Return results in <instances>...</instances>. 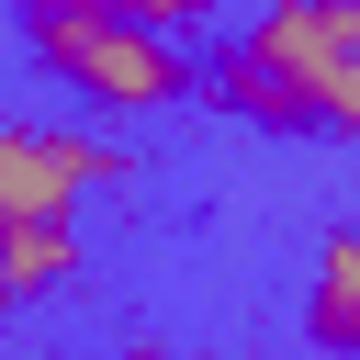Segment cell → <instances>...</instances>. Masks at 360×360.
Segmentation results:
<instances>
[{
  "label": "cell",
  "mask_w": 360,
  "mask_h": 360,
  "mask_svg": "<svg viewBox=\"0 0 360 360\" xmlns=\"http://www.w3.org/2000/svg\"><path fill=\"white\" fill-rule=\"evenodd\" d=\"M112 11H124V22H158V34H191L214 0H112Z\"/></svg>",
  "instance_id": "5b68a950"
},
{
  "label": "cell",
  "mask_w": 360,
  "mask_h": 360,
  "mask_svg": "<svg viewBox=\"0 0 360 360\" xmlns=\"http://www.w3.org/2000/svg\"><path fill=\"white\" fill-rule=\"evenodd\" d=\"M214 90L281 135H360V0H259L225 34Z\"/></svg>",
  "instance_id": "6da1fadb"
},
{
  "label": "cell",
  "mask_w": 360,
  "mask_h": 360,
  "mask_svg": "<svg viewBox=\"0 0 360 360\" xmlns=\"http://www.w3.org/2000/svg\"><path fill=\"white\" fill-rule=\"evenodd\" d=\"M304 326H315L326 349L360 360V236H338V248L315 259V304H304Z\"/></svg>",
  "instance_id": "277c9868"
},
{
  "label": "cell",
  "mask_w": 360,
  "mask_h": 360,
  "mask_svg": "<svg viewBox=\"0 0 360 360\" xmlns=\"http://www.w3.org/2000/svg\"><path fill=\"white\" fill-rule=\"evenodd\" d=\"M124 146L101 135H34V124H0V236L11 225H68L90 180H112Z\"/></svg>",
  "instance_id": "3957f363"
},
{
  "label": "cell",
  "mask_w": 360,
  "mask_h": 360,
  "mask_svg": "<svg viewBox=\"0 0 360 360\" xmlns=\"http://www.w3.org/2000/svg\"><path fill=\"white\" fill-rule=\"evenodd\" d=\"M22 34L45 56V79L79 90L90 112H169V101L202 90L191 45L158 34V22H124L112 0H22Z\"/></svg>",
  "instance_id": "7a4b0ae2"
}]
</instances>
